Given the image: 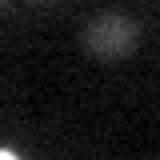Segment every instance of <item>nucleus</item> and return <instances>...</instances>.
I'll list each match as a JSON object with an SVG mask.
<instances>
[{
	"label": "nucleus",
	"instance_id": "f257e3e1",
	"mask_svg": "<svg viewBox=\"0 0 160 160\" xmlns=\"http://www.w3.org/2000/svg\"><path fill=\"white\" fill-rule=\"evenodd\" d=\"M84 48L92 52L96 60L104 64H116V60L132 56L140 44V24L132 16H124V12H100L84 24Z\"/></svg>",
	"mask_w": 160,
	"mask_h": 160
},
{
	"label": "nucleus",
	"instance_id": "f03ea898",
	"mask_svg": "<svg viewBox=\"0 0 160 160\" xmlns=\"http://www.w3.org/2000/svg\"><path fill=\"white\" fill-rule=\"evenodd\" d=\"M32 4H56V0H32Z\"/></svg>",
	"mask_w": 160,
	"mask_h": 160
},
{
	"label": "nucleus",
	"instance_id": "7ed1b4c3",
	"mask_svg": "<svg viewBox=\"0 0 160 160\" xmlns=\"http://www.w3.org/2000/svg\"><path fill=\"white\" fill-rule=\"evenodd\" d=\"M4 4H8V0H0V8H4Z\"/></svg>",
	"mask_w": 160,
	"mask_h": 160
}]
</instances>
